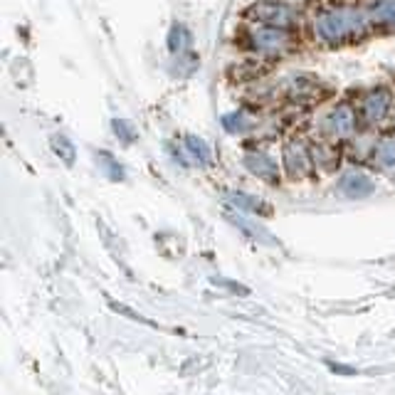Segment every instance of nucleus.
<instances>
[{
  "instance_id": "9",
  "label": "nucleus",
  "mask_w": 395,
  "mask_h": 395,
  "mask_svg": "<svg viewBox=\"0 0 395 395\" xmlns=\"http://www.w3.org/2000/svg\"><path fill=\"white\" fill-rule=\"evenodd\" d=\"M284 161H287V168H289L292 175L304 173V168L309 165L307 153H304V148L297 146V143H289V146L284 148Z\"/></svg>"
},
{
  "instance_id": "11",
  "label": "nucleus",
  "mask_w": 395,
  "mask_h": 395,
  "mask_svg": "<svg viewBox=\"0 0 395 395\" xmlns=\"http://www.w3.org/2000/svg\"><path fill=\"white\" fill-rule=\"evenodd\" d=\"M373 18H376V23L395 25V0H378L373 5Z\"/></svg>"
},
{
  "instance_id": "13",
  "label": "nucleus",
  "mask_w": 395,
  "mask_h": 395,
  "mask_svg": "<svg viewBox=\"0 0 395 395\" xmlns=\"http://www.w3.org/2000/svg\"><path fill=\"white\" fill-rule=\"evenodd\" d=\"M52 146H55V151L60 153V156H65L67 163L74 161V148H72V143H69L65 136H55V138H52Z\"/></svg>"
},
{
  "instance_id": "8",
  "label": "nucleus",
  "mask_w": 395,
  "mask_h": 395,
  "mask_svg": "<svg viewBox=\"0 0 395 395\" xmlns=\"http://www.w3.org/2000/svg\"><path fill=\"white\" fill-rule=\"evenodd\" d=\"M373 163H378L381 168L395 165V136H386L378 141V146L373 148Z\"/></svg>"
},
{
  "instance_id": "2",
  "label": "nucleus",
  "mask_w": 395,
  "mask_h": 395,
  "mask_svg": "<svg viewBox=\"0 0 395 395\" xmlns=\"http://www.w3.org/2000/svg\"><path fill=\"white\" fill-rule=\"evenodd\" d=\"M257 23L262 25H272V28H287L292 23V10L282 3H260L250 10Z\"/></svg>"
},
{
  "instance_id": "1",
  "label": "nucleus",
  "mask_w": 395,
  "mask_h": 395,
  "mask_svg": "<svg viewBox=\"0 0 395 395\" xmlns=\"http://www.w3.org/2000/svg\"><path fill=\"white\" fill-rule=\"evenodd\" d=\"M366 30V18L356 10L339 8L319 15L314 23V33L322 37L324 42H344L349 37H356Z\"/></svg>"
},
{
  "instance_id": "6",
  "label": "nucleus",
  "mask_w": 395,
  "mask_h": 395,
  "mask_svg": "<svg viewBox=\"0 0 395 395\" xmlns=\"http://www.w3.org/2000/svg\"><path fill=\"white\" fill-rule=\"evenodd\" d=\"M327 126L334 136H349L356 126V116H354V111H351V106H339V109L329 116Z\"/></svg>"
},
{
  "instance_id": "12",
  "label": "nucleus",
  "mask_w": 395,
  "mask_h": 395,
  "mask_svg": "<svg viewBox=\"0 0 395 395\" xmlns=\"http://www.w3.org/2000/svg\"><path fill=\"white\" fill-rule=\"evenodd\" d=\"M232 202L237 207H242V210H252V212H260L262 210V205H260V200H255L252 195H245V193H232Z\"/></svg>"
},
{
  "instance_id": "5",
  "label": "nucleus",
  "mask_w": 395,
  "mask_h": 395,
  "mask_svg": "<svg viewBox=\"0 0 395 395\" xmlns=\"http://www.w3.org/2000/svg\"><path fill=\"white\" fill-rule=\"evenodd\" d=\"M245 165H247L257 178H265V180H270V183H275L277 175H279L277 161L265 156V153H247V156H245Z\"/></svg>"
},
{
  "instance_id": "7",
  "label": "nucleus",
  "mask_w": 395,
  "mask_h": 395,
  "mask_svg": "<svg viewBox=\"0 0 395 395\" xmlns=\"http://www.w3.org/2000/svg\"><path fill=\"white\" fill-rule=\"evenodd\" d=\"M341 193L349 195V198H366L373 193V183L371 178H366V175L361 173H349L344 175V180H341Z\"/></svg>"
},
{
  "instance_id": "3",
  "label": "nucleus",
  "mask_w": 395,
  "mask_h": 395,
  "mask_svg": "<svg viewBox=\"0 0 395 395\" xmlns=\"http://www.w3.org/2000/svg\"><path fill=\"white\" fill-rule=\"evenodd\" d=\"M289 42V35L284 33V28H260L257 33L252 35V47L260 52H277Z\"/></svg>"
},
{
  "instance_id": "10",
  "label": "nucleus",
  "mask_w": 395,
  "mask_h": 395,
  "mask_svg": "<svg viewBox=\"0 0 395 395\" xmlns=\"http://www.w3.org/2000/svg\"><path fill=\"white\" fill-rule=\"evenodd\" d=\"M185 148H188V153L195 158V161L200 163H207L210 161V146H207L202 138L198 136H185Z\"/></svg>"
},
{
  "instance_id": "4",
  "label": "nucleus",
  "mask_w": 395,
  "mask_h": 395,
  "mask_svg": "<svg viewBox=\"0 0 395 395\" xmlns=\"http://www.w3.org/2000/svg\"><path fill=\"white\" fill-rule=\"evenodd\" d=\"M388 109H391V94L386 89H378V92L368 94L363 99V116H366V121H381L388 114Z\"/></svg>"
}]
</instances>
